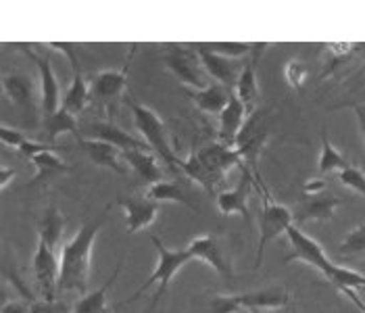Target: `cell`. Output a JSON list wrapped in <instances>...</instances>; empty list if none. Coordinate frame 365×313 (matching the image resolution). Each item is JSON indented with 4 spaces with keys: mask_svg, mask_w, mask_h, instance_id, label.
Listing matches in <instances>:
<instances>
[{
    "mask_svg": "<svg viewBox=\"0 0 365 313\" xmlns=\"http://www.w3.org/2000/svg\"><path fill=\"white\" fill-rule=\"evenodd\" d=\"M0 173H2V175H0V188H6V186H9V182H11V180H15V175H17V171L9 170L6 165H2V168H0Z\"/></svg>",
    "mask_w": 365,
    "mask_h": 313,
    "instance_id": "obj_46",
    "label": "cell"
},
{
    "mask_svg": "<svg viewBox=\"0 0 365 313\" xmlns=\"http://www.w3.org/2000/svg\"><path fill=\"white\" fill-rule=\"evenodd\" d=\"M324 276L328 278L330 284L336 286L338 290H340V288H351V290H355V288H365V276L353 272V270H346V267H342V265H336V263H332L330 270H328Z\"/></svg>",
    "mask_w": 365,
    "mask_h": 313,
    "instance_id": "obj_33",
    "label": "cell"
},
{
    "mask_svg": "<svg viewBox=\"0 0 365 313\" xmlns=\"http://www.w3.org/2000/svg\"><path fill=\"white\" fill-rule=\"evenodd\" d=\"M242 309L240 303H238V297H224V294H217L213 301H211V313H238Z\"/></svg>",
    "mask_w": 365,
    "mask_h": 313,
    "instance_id": "obj_38",
    "label": "cell"
},
{
    "mask_svg": "<svg viewBox=\"0 0 365 313\" xmlns=\"http://www.w3.org/2000/svg\"><path fill=\"white\" fill-rule=\"evenodd\" d=\"M146 197L150 200H155V202H180V205L188 207L190 211L200 213V207H198L197 202L188 197V193H186L180 184H175V182L163 180V182H157V184L148 186Z\"/></svg>",
    "mask_w": 365,
    "mask_h": 313,
    "instance_id": "obj_26",
    "label": "cell"
},
{
    "mask_svg": "<svg viewBox=\"0 0 365 313\" xmlns=\"http://www.w3.org/2000/svg\"><path fill=\"white\" fill-rule=\"evenodd\" d=\"M267 44H253V53L249 55V63L245 65L236 88H234V94L240 98V103L247 107L249 113L255 111V105H257V98H259V86H257V61L261 57V53L265 51Z\"/></svg>",
    "mask_w": 365,
    "mask_h": 313,
    "instance_id": "obj_16",
    "label": "cell"
},
{
    "mask_svg": "<svg viewBox=\"0 0 365 313\" xmlns=\"http://www.w3.org/2000/svg\"><path fill=\"white\" fill-rule=\"evenodd\" d=\"M150 242L155 245V249H157V253H159V261H157L155 272L146 278V282H144L132 297H128L125 301L117 303V307L128 305V303H132V301H138L142 297V292H146L150 286L157 284L159 288H157V292H155V297H153V303H150V309H155V307L159 305V301L163 299V294L168 292L169 282L173 280V276H175L186 263L195 261L188 249H168L157 236H150Z\"/></svg>",
    "mask_w": 365,
    "mask_h": 313,
    "instance_id": "obj_2",
    "label": "cell"
},
{
    "mask_svg": "<svg viewBox=\"0 0 365 313\" xmlns=\"http://www.w3.org/2000/svg\"><path fill=\"white\" fill-rule=\"evenodd\" d=\"M251 313H265V312H261V309H251Z\"/></svg>",
    "mask_w": 365,
    "mask_h": 313,
    "instance_id": "obj_48",
    "label": "cell"
},
{
    "mask_svg": "<svg viewBox=\"0 0 365 313\" xmlns=\"http://www.w3.org/2000/svg\"><path fill=\"white\" fill-rule=\"evenodd\" d=\"M238 303L242 309H282L290 303V292L284 286H272V288H263V290H255V292H245V294H236Z\"/></svg>",
    "mask_w": 365,
    "mask_h": 313,
    "instance_id": "obj_19",
    "label": "cell"
},
{
    "mask_svg": "<svg viewBox=\"0 0 365 313\" xmlns=\"http://www.w3.org/2000/svg\"><path fill=\"white\" fill-rule=\"evenodd\" d=\"M269 136H272L269 111L255 109L253 113H249L240 134L236 136V143H234V148L249 163V170L253 171L257 180H261V175H259V157H261L265 144L269 140Z\"/></svg>",
    "mask_w": 365,
    "mask_h": 313,
    "instance_id": "obj_3",
    "label": "cell"
},
{
    "mask_svg": "<svg viewBox=\"0 0 365 313\" xmlns=\"http://www.w3.org/2000/svg\"><path fill=\"white\" fill-rule=\"evenodd\" d=\"M251 186H253V171L249 170V165H242V178L238 182L236 188L224 190L215 197L217 209L222 211V215H234L238 213L245 222L251 220L249 213V195H251Z\"/></svg>",
    "mask_w": 365,
    "mask_h": 313,
    "instance_id": "obj_12",
    "label": "cell"
},
{
    "mask_svg": "<svg viewBox=\"0 0 365 313\" xmlns=\"http://www.w3.org/2000/svg\"><path fill=\"white\" fill-rule=\"evenodd\" d=\"M257 224H259V245H257L255 267L259 270L263 263V253H265L267 245L282 234H286L288 228L294 224V217L288 207L272 202V200H263V205L257 213Z\"/></svg>",
    "mask_w": 365,
    "mask_h": 313,
    "instance_id": "obj_5",
    "label": "cell"
},
{
    "mask_svg": "<svg viewBox=\"0 0 365 313\" xmlns=\"http://www.w3.org/2000/svg\"><path fill=\"white\" fill-rule=\"evenodd\" d=\"M123 159H125V165L136 173V178L146 182L148 186L165 180L163 170L159 168L157 159L148 150H125Z\"/></svg>",
    "mask_w": 365,
    "mask_h": 313,
    "instance_id": "obj_23",
    "label": "cell"
},
{
    "mask_svg": "<svg viewBox=\"0 0 365 313\" xmlns=\"http://www.w3.org/2000/svg\"><path fill=\"white\" fill-rule=\"evenodd\" d=\"M21 51L36 63V67L40 71V105H42L44 117H51L61 109V101H63L61 98V88H58V82H56L55 69L46 58L38 57L36 53H31L26 46H21Z\"/></svg>",
    "mask_w": 365,
    "mask_h": 313,
    "instance_id": "obj_11",
    "label": "cell"
},
{
    "mask_svg": "<svg viewBox=\"0 0 365 313\" xmlns=\"http://www.w3.org/2000/svg\"><path fill=\"white\" fill-rule=\"evenodd\" d=\"M121 263H123V257L117 261L115 272L109 276V280L101 286V288H96L94 292H90V294L82 297V299L73 305L71 313H105L107 312V294H109V288L115 284V280H117V276H119V272H121Z\"/></svg>",
    "mask_w": 365,
    "mask_h": 313,
    "instance_id": "obj_27",
    "label": "cell"
},
{
    "mask_svg": "<svg viewBox=\"0 0 365 313\" xmlns=\"http://www.w3.org/2000/svg\"><path fill=\"white\" fill-rule=\"evenodd\" d=\"M326 46H328V51H330L332 55H336V57H346V55H351V53L364 48L365 44H357V42H332V44H326Z\"/></svg>",
    "mask_w": 365,
    "mask_h": 313,
    "instance_id": "obj_42",
    "label": "cell"
},
{
    "mask_svg": "<svg viewBox=\"0 0 365 313\" xmlns=\"http://www.w3.org/2000/svg\"><path fill=\"white\" fill-rule=\"evenodd\" d=\"M288 240H290V253L284 257V263H292V261H303L311 267H315L317 272L326 274L332 265V261L328 259V255L324 253L322 245L307 236L303 230H299V226H290L286 232Z\"/></svg>",
    "mask_w": 365,
    "mask_h": 313,
    "instance_id": "obj_7",
    "label": "cell"
},
{
    "mask_svg": "<svg viewBox=\"0 0 365 313\" xmlns=\"http://www.w3.org/2000/svg\"><path fill=\"white\" fill-rule=\"evenodd\" d=\"M24 157H28V159H34L36 155H40V153H48V150H55V146L53 144H46V143H34V140H28L26 144H21L19 148H17Z\"/></svg>",
    "mask_w": 365,
    "mask_h": 313,
    "instance_id": "obj_41",
    "label": "cell"
},
{
    "mask_svg": "<svg viewBox=\"0 0 365 313\" xmlns=\"http://www.w3.org/2000/svg\"><path fill=\"white\" fill-rule=\"evenodd\" d=\"M31 267H34L36 282L40 286L42 301H55L56 292H58V270H61L58 257L40 238H38V247L31 259Z\"/></svg>",
    "mask_w": 365,
    "mask_h": 313,
    "instance_id": "obj_8",
    "label": "cell"
},
{
    "mask_svg": "<svg viewBox=\"0 0 365 313\" xmlns=\"http://www.w3.org/2000/svg\"><path fill=\"white\" fill-rule=\"evenodd\" d=\"M67 226V217L56 209V207H46L44 215L38 222V238L55 251L63 238V232Z\"/></svg>",
    "mask_w": 365,
    "mask_h": 313,
    "instance_id": "obj_25",
    "label": "cell"
},
{
    "mask_svg": "<svg viewBox=\"0 0 365 313\" xmlns=\"http://www.w3.org/2000/svg\"><path fill=\"white\" fill-rule=\"evenodd\" d=\"M2 88H4V92L13 105L24 107V109H34L36 86H34L29 76H26V73H6L2 78Z\"/></svg>",
    "mask_w": 365,
    "mask_h": 313,
    "instance_id": "obj_24",
    "label": "cell"
},
{
    "mask_svg": "<svg viewBox=\"0 0 365 313\" xmlns=\"http://www.w3.org/2000/svg\"><path fill=\"white\" fill-rule=\"evenodd\" d=\"M48 46H51V48H55V51L65 53V57L71 61V67H73V71H76V73L80 71V67H78V57H76V53H73L71 44H58V42H51Z\"/></svg>",
    "mask_w": 365,
    "mask_h": 313,
    "instance_id": "obj_43",
    "label": "cell"
},
{
    "mask_svg": "<svg viewBox=\"0 0 365 313\" xmlns=\"http://www.w3.org/2000/svg\"><path fill=\"white\" fill-rule=\"evenodd\" d=\"M128 71H130V61L123 65V69H105V71L96 73L90 84L92 96H96L101 101H113V98L121 96L128 86Z\"/></svg>",
    "mask_w": 365,
    "mask_h": 313,
    "instance_id": "obj_20",
    "label": "cell"
},
{
    "mask_svg": "<svg viewBox=\"0 0 365 313\" xmlns=\"http://www.w3.org/2000/svg\"><path fill=\"white\" fill-rule=\"evenodd\" d=\"M338 253L342 257L361 255L365 253V224H359L357 228H353L338 245Z\"/></svg>",
    "mask_w": 365,
    "mask_h": 313,
    "instance_id": "obj_35",
    "label": "cell"
},
{
    "mask_svg": "<svg viewBox=\"0 0 365 313\" xmlns=\"http://www.w3.org/2000/svg\"><path fill=\"white\" fill-rule=\"evenodd\" d=\"M247 117H249L247 107H245V105L240 103V98L232 92L227 107L220 113V138H222L220 143L227 144V146H234L236 136L240 134V130H242Z\"/></svg>",
    "mask_w": 365,
    "mask_h": 313,
    "instance_id": "obj_21",
    "label": "cell"
},
{
    "mask_svg": "<svg viewBox=\"0 0 365 313\" xmlns=\"http://www.w3.org/2000/svg\"><path fill=\"white\" fill-rule=\"evenodd\" d=\"M90 98H92L90 86L86 84V80L82 78V73L78 71V73L73 76V82H71V86L67 88V92H65L63 101H61V109L69 111L71 115H80L82 111H84L86 107H88Z\"/></svg>",
    "mask_w": 365,
    "mask_h": 313,
    "instance_id": "obj_30",
    "label": "cell"
},
{
    "mask_svg": "<svg viewBox=\"0 0 365 313\" xmlns=\"http://www.w3.org/2000/svg\"><path fill=\"white\" fill-rule=\"evenodd\" d=\"M80 146L86 150L88 159L98 165V168H107V170L115 171V173H125L128 165L123 159V150H119L117 146L103 140H92V138H84Z\"/></svg>",
    "mask_w": 365,
    "mask_h": 313,
    "instance_id": "obj_18",
    "label": "cell"
},
{
    "mask_svg": "<svg viewBox=\"0 0 365 313\" xmlns=\"http://www.w3.org/2000/svg\"><path fill=\"white\" fill-rule=\"evenodd\" d=\"M165 65L182 84L190 86L195 90H202L209 86V73L205 71L198 53L180 48V46H171L165 53Z\"/></svg>",
    "mask_w": 365,
    "mask_h": 313,
    "instance_id": "obj_6",
    "label": "cell"
},
{
    "mask_svg": "<svg viewBox=\"0 0 365 313\" xmlns=\"http://www.w3.org/2000/svg\"><path fill=\"white\" fill-rule=\"evenodd\" d=\"M31 163L36 165V178L31 180L29 186H36V184H44L48 180H53L56 175H63V173H69L73 171L71 165L63 163L58 157L55 155V150H48V153H40L31 159Z\"/></svg>",
    "mask_w": 365,
    "mask_h": 313,
    "instance_id": "obj_29",
    "label": "cell"
},
{
    "mask_svg": "<svg viewBox=\"0 0 365 313\" xmlns=\"http://www.w3.org/2000/svg\"><path fill=\"white\" fill-rule=\"evenodd\" d=\"M180 170L184 171L188 178H192L195 182H198L207 193L215 195V188L220 186V182L213 178V173L207 170V168H205V163L198 159L197 148H192V150H190V155L180 163Z\"/></svg>",
    "mask_w": 365,
    "mask_h": 313,
    "instance_id": "obj_31",
    "label": "cell"
},
{
    "mask_svg": "<svg viewBox=\"0 0 365 313\" xmlns=\"http://www.w3.org/2000/svg\"><path fill=\"white\" fill-rule=\"evenodd\" d=\"M197 53L205 71L209 73V78H215L225 88H236V82L245 69V65L238 58H227L222 57V55H215V53H209L202 46H198Z\"/></svg>",
    "mask_w": 365,
    "mask_h": 313,
    "instance_id": "obj_15",
    "label": "cell"
},
{
    "mask_svg": "<svg viewBox=\"0 0 365 313\" xmlns=\"http://www.w3.org/2000/svg\"><path fill=\"white\" fill-rule=\"evenodd\" d=\"M2 313H29V303L21 301H6L2 305Z\"/></svg>",
    "mask_w": 365,
    "mask_h": 313,
    "instance_id": "obj_45",
    "label": "cell"
},
{
    "mask_svg": "<svg viewBox=\"0 0 365 313\" xmlns=\"http://www.w3.org/2000/svg\"><path fill=\"white\" fill-rule=\"evenodd\" d=\"M84 134L92 140H103L109 143L113 146H117L119 150H148L150 146L140 140L134 138L132 134H128L125 130H121L119 125H115L113 121H101V119H92V121H84L82 125Z\"/></svg>",
    "mask_w": 365,
    "mask_h": 313,
    "instance_id": "obj_9",
    "label": "cell"
},
{
    "mask_svg": "<svg viewBox=\"0 0 365 313\" xmlns=\"http://www.w3.org/2000/svg\"><path fill=\"white\" fill-rule=\"evenodd\" d=\"M44 132H46V138H48V143L51 144H55L56 138H58L61 134H73L78 143L84 140L76 115H71L69 111H65V109H58L55 115L44 117Z\"/></svg>",
    "mask_w": 365,
    "mask_h": 313,
    "instance_id": "obj_28",
    "label": "cell"
},
{
    "mask_svg": "<svg viewBox=\"0 0 365 313\" xmlns=\"http://www.w3.org/2000/svg\"><path fill=\"white\" fill-rule=\"evenodd\" d=\"M29 313H71V309L58 301H34L29 303Z\"/></svg>",
    "mask_w": 365,
    "mask_h": 313,
    "instance_id": "obj_40",
    "label": "cell"
},
{
    "mask_svg": "<svg viewBox=\"0 0 365 313\" xmlns=\"http://www.w3.org/2000/svg\"><path fill=\"white\" fill-rule=\"evenodd\" d=\"M230 88L222 84H209L202 90H188V98L197 105V109L209 115L222 113L230 103Z\"/></svg>",
    "mask_w": 365,
    "mask_h": 313,
    "instance_id": "obj_22",
    "label": "cell"
},
{
    "mask_svg": "<svg viewBox=\"0 0 365 313\" xmlns=\"http://www.w3.org/2000/svg\"><path fill=\"white\" fill-rule=\"evenodd\" d=\"M338 180H340L342 186H346V188L355 190L357 195L365 197V173L359 168H355V165L344 168L338 173Z\"/></svg>",
    "mask_w": 365,
    "mask_h": 313,
    "instance_id": "obj_36",
    "label": "cell"
},
{
    "mask_svg": "<svg viewBox=\"0 0 365 313\" xmlns=\"http://www.w3.org/2000/svg\"><path fill=\"white\" fill-rule=\"evenodd\" d=\"M109 207L94 220L86 222L78 234L61 245L58 253V292H80L84 294L88 290V280H90V257H92V247L98 236L101 228L105 226Z\"/></svg>",
    "mask_w": 365,
    "mask_h": 313,
    "instance_id": "obj_1",
    "label": "cell"
},
{
    "mask_svg": "<svg viewBox=\"0 0 365 313\" xmlns=\"http://www.w3.org/2000/svg\"><path fill=\"white\" fill-rule=\"evenodd\" d=\"M0 140L4 146H13V148H19L21 144H26L29 140L28 136L19 130H13L9 125H2L0 128Z\"/></svg>",
    "mask_w": 365,
    "mask_h": 313,
    "instance_id": "obj_39",
    "label": "cell"
},
{
    "mask_svg": "<svg viewBox=\"0 0 365 313\" xmlns=\"http://www.w3.org/2000/svg\"><path fill=\"white\" fill-rule=\"evenodd\" d=\"M200 46L207 48L209 53L227 58H240L253 53V44L249 42H213V44H200Z\"/></svg>",
    "mask_w": 365,
    "mask_h": 313,
    "instance_id": "obj_34",
    "label": "cell"
},
{
    "mask_svg": "<svg viewBox=\"0 0 365 313\" xmlns=\"http://www.w3.org/2000/svg\"><path fill=\"white\" fill-rule=\"evenodd\" d=\"M355 115H357V121H359V128H361V134L365 138V109L364 107H355Z\"/></svg>",
    "mask_w": 365,
    "mask_h": 313,
    "instance_id": "obj_47",
    "label": "cell"
},
{
    "mask_svg": "<svg viewBox=\"0 0 365 313\" xmlns=\"http://www.w3.org/2000/svg\"><path fill=\"white\" fill-rule=\"evenodd\" d=\"M117 205L125 211V228L128 234H136L140 230L148 228L159 213V202L144 197H128V195H119Z\"/></svg>",
    "mask_w": 365,
    "mask_h": 313,
    "instance_id": "obj_14",
    "label": "cell"
},
{
    "mask_svg": "<svg viewBox=\"0 0 365 313\" xmlns=\"http://www.w3.org/2000/svg\"><path fill=\"white\" fill-rule=\"evenodd\" d=\"M340 199L338 197H307L301 200L294 211H292V217H294V224H305V222H326L330 217H334L336 213Z\"/></svg>",
    "mask_w": 365,
    "mask_h": 313,
    "instance_id": "obj_17",
    "label": "cell"
},
{
    "mask_svg": "<svg viewBox=\"0 0 365 313\" xmlns=\"http://www.w3.org/2000/svg\"><path fill=\"white\" fill-rule=\"evenodd\" d=\"M326 188V180H322V178H317V180H309L307 184H305V188H303V193L307 195V197H317L322 190Z\"/></svg>",
    "mask_w": 365,
    "mask_h": 313,
    "instance_id": "obj_44",
    "label": "cell"
},
{
    "mask_svg": "<svg viewBox=\"0 0 365 313\" xmlns=\"http://www.w3.org/2000/svg\"><path fill=\"white\" fill-rule=\"evenodd\" d=\"M198 159L205 163V168L213 173V178L222 184L227 175V171L234 170L236 165L242 163V157L236 148L227 146L224 143H213L202 146L197 150Z\"/></svg>",
    "mask_w": 365,
    "mask_h": 313,
    "instance_id": "obj_13",
    "label": "cell"
},
{
    "mask_svg": "<svg viewBox=\"0 0 365 313\" xmlns=\"http://www.w3.org/2000/svg\"><path fill=\"white\" fill-rule=\"evenodd\" d=\"M307 71L309 69H307V65L303 61H290L286 65V69H284V76H286L288 84L299 90V88H303L305 80H307Z\"/></svg>",
    "mask_w": 365,
    "mask_h": 313,
    "instance_id": "obj_37",
    "label": "cell"
},
{
    "mask_svg": "<svg viewBox=\"0 0 365 313\" xmlns=\"http://www.w3.org/2000/svg\"><path fill=\"white\" fill-rule=\"evenodd\" d=\"M128 107L132 111V119L136 130L142 134V140L148 144L169 168H180L182 159L175 157L173 148L168 140V130L165 123L159 115L155 113L153 109H148L146 105H140L136 101H128Z\"/></svg>",
    "mask_w": 365,
    "mask_h": 313,
    "instance_id": "obj_4",
    "label": "cell"
},
{
    "mask_svg": "<svg viewBox=\"0 0 365 313\" xmlns=\"http://www.w3.org/2000/svg\"><path fill=\"white\" fill-rule=\"evenodd\" d=\"M351 163L340 155V150H338L334 144L330 143V138H328V132H326V128L322 130V155H319V161H317V171L324 175V173H330V171H342L344 168H349Z\"/></svg>",
    "mask_w": 365,
    "mask_h": 313,
    "instance_id": "obj_32",
    "label": "cell"
},
{
    "mask_svg": "<svg viewBox=\"0 0 365 313\" xmlns=\"http://www.w3.org/2000/svg\"><path fill=\"white\" fill-rule=\"evenodd\" d=\"M190 251L192 259H198L202 263H207L209 267H213L220 276L224 278H232L234 272H232V263L227 261V257L224 253V247L220 242L217 236L213 234H202L190 240V245L186 247Z\"/></svg>",
    "mask_w": 365,
    "mask_h": 313,
    "instance_id": "obj_10",
    "label": "cell"
}]
</instances>
